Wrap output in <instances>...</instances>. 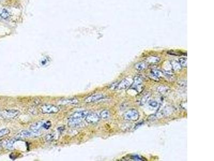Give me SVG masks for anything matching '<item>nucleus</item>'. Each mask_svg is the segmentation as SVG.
I'll return each mask as SVG.
<instances>
[{
  "instance_id": "f257e3e1",
  "label": "nucleus",
  "mask_w": 214,
  "mask_h": 161,
  "mask_svg": "<svg viewBox=\"0 0 214 161\" xmlns=\"http://www.w3.org/2000/svg\"><path fill=\"white\" fill-rule=\"evenodd\" d=\"M51 124L49 121H39L32 125L30 129L31 131L39 133V131L41 130V128H43L45 130H48L51 127Z\"/></svg>"
},
{
  "instance_id": "f03ea898",
  "label": "nucleus",
  "mask_w": 214,
  "mask_h": 161,
  "mask_svg": "<svg viewBox=\"0 0 214 161\" xmlns=\"http://www.w3.org/2000/svg\"><path fill=\"white\" fill-rule=\"evenodd\" d=\"M123 117L125 120L136 121L139 120L140 114L137 110L133 108L126 112L123 115Z\"/></svg>"
},
{
  "instance_id": "7ed1b4c3",
  "label": "nucleus",
  "mask_w": 214,
  "mask_h": 161,
  "mask_svg": "<svg viewBox=\"0 0 214 161\" xmlns=\"http://www.w3.org/2000/svg\"><path fill=\"white\" fill-rule=\"evenodd\" d=\"M40 111L44 114H55L60 112V108L54 105L45 104L41 107Z\"/></svg>"
},
{
  "instance_id": "20e7f679",
  "label": "nucleus",
  "mask_w": 214,
  "mask_h": 161,
  "mask_svg": "<svg viewBox=\"0 0 214 161\" xmlns=\"http://www.w3.org/2000/svg\"><path fill=\"white\" fill-rule=\"evenodd\" d=\"M19 114L20 111L14 109L5 110L0 112V116L5 119H13L17 117Z\"/></svg>"
},
{
  "instance_id": "39448f33",
  "label": "nucleus",
  "mask_w": 214,
  "mask_h": 161,
  "mask_svg": "<svg viewBox=\"0 0 214 161\" xmlns=\"http://www.w3.org/2000/svg\"><path fill=\"white\" fill-rule=\"evenodd\" d=\"M142 78L139 76H136L133 80V83L131 85L132 89L138 92H141L143 90V85H142Z\"/></svg>"
},
{
  "instance_id": "423d86ee",
  "label": "nucleus",
  "mask_w": 214,
  "mask_h": 161,
  "mask_svg": "<svg viewBox=\"0 0 214 161\" xmlns=\"http://www.w3.org/2000/svg\"><path fill=\"white\" fill-rule=\"evenodd\" d=\"M85 120L87 123L94 124L98 123L100 120V117L99 114L94 112H89L85 118Z\"/></svg>"
},
{
  "instance_id": "0eeeda50",
  "label": "nucleus",
  "mask_w": 214,
  "mask_h": 161,
  "mask_svg": "<svg viewBox=\"0 0 214 161\" xmlns=\"http://www.w3.org/2000/svg\"><path fill=\"white\" fill-rule=\"evenodd\" d=\"M104 98H105V96L103 94H95L86 98L85 99V102L86 103H95L98 101L102 100Z\"/></svg>"
},
{
  "instance_id": "6e6552de",
  "label": "nucleus",
  "mask_w": 214,
  "mask_h": 161,
  "mask_svg": "<svg viewBox=\"0 0 214 161\" xmlns=\"http://www.w3.org/2000/svg\"><path fill=\"white\" fill-rule=\"evenodd\" d=\"M133 83V80L130 78H126L121 80L117 85V89L118 90H124L130 87Z\"/></svg>"
},
{
  "instance_id": "1a4fd4ad",
  "label": "nucleus",
  "mask_w": 214,
  "mask_h": 161,
  "mask_svg": "<svg viewBox=\"0 0 214 161\" xmlns=\"http://www.w3.org/2000/svg\"><path fill=\"white\" fill-rule=\"evenodd\" d=\"M38 133H36L35 132L33 131H28V130H23V131H21L20 132L17 136L19 137V138H28V137H31V136H34V135L37 134Z\"/></svg>"
},
{
  "instance_id": "9d476101",
  "label": "nucleus",
  "mask_w": 214,
  "mask_h": 161,
  "mask_svg": "<svg viewBox=\"0 0 214 161\" xmlns=\"http://www.w3.org/2000/svg\"><path fill=\"white\" fill-rule=\"evenodd\" d=\"M59 102L62 105H74L77 104L78 101L76 98H66L60 100Z\"/></svg>"
},
{
  "instance_id": "9b49d317",
  "label": "nucleus",
  "mask_w": 214,
  "mask_h": 161,
  "mask_svg": "<svg viewBox=\"0 0 214 161\" xmlns=\"http://www.w3.org/2000/svg\"><path fill=\"white\" fill-rule=\"evenodd\" d=\"M148 66V64H147V63L144 62H139V63L136 64L134 66V68L138 71H142L147 69Z\"/></svg>"
},
{
  "instance_id": "f8f14e48",
  "label": "nucleus",
  "mask_w": 214,
  "mask_h": 161,
  "mask_svg": "<svg viewBox=\"0 0 214 161\" xmlns=\"http://www.w3.org/2000/svg\"><path fill=\"white\" fill-rule=\"evenodd\" d=\"M171 66L172 67V69L176 71L181 70V67L179 63V62L176 60H172L171 61Z\"/></svg>"
},
{
  "instance_id": "ddd939ff",
  "label": "nucleus",
  "mask_w": 214,
  "mask_h": 161,
  "mask_svg": "<svg viewBox=\"0 0 214 161\" xmlns=\"http://www.w3.org/2000/svg\"><path fill=\"white\" fill-rule=\"evenodd\" d=\"M100 117L102 119L104 120L108 119L110 117V112L107 110H104L101 112Z\"/></svg>"
},
{
  "instance_id": "4468645a",
  "label": "nucleus",
  "mask_w": 214,
  "mask_h": 161,
  "mask_svg": "<svg viewBox=\"0 0 214 161\" xmlns=\"http://www.w3.org/2000/svg\"><path fill=\"white\" fill-rule=\"evenodd\" d=\"M0 16L2 17L3 19H8L9 17H10V13H9V11L6 9H3L1 10V12L0 13Z\"/></svg>"
},
{
  "instance_id": "2eb2a0df",
  "label": "nucleus",
  "mask_w": 214,
  "mask_h": 161,
  "mask_svg": "<svg viewBox=\"0 0 214 161\" xmlns=\"http://www.w3.org/2000/svg\"><path fill=\"white\" fill-rule=\"evenodd\" d=\"M179 63L180 64L181 67H187V59L186 57H182L179 58Z\"/></svg>"
},
{
  "instance_id": "dca6fc26",
  "label": "nucleus",
  "mask_w": 214,
  "mask_h": 161,
  "mask_svg": "<svg viewBox=\"0 0 214 161\" xmlns=\"http://www.w3.org/2000/svg\"><path fill=\"white\" fill-rule=\"evenodd\" d=\"M10 131L8 128H3L0 130V139L3 138L10 133Z\"/></svg>"
},
{
  "instance_id": "f3484780",
  "label": "nucleus",
  "mask_w": 214,
  "mask_h": 161,
  "mask_svg": "<svg viewBox=\"0 0 214 161\" xmlns=\"http://www.w3.org/2000/svg\"><path fill=\"white\" fill-rule=\"evenodd\" d=\"M151 73L153 75V76L157 77L158 78L160 77L163 74L161 71L160 70H157V69H152L151 71Z\"/></svg>"
},
{
  "instance_id": "a211bd4d",
  "label": "nucleus",
  "mask_w": 214,
  "mask_h": 161,
  "mask_svg": "<svg viewBox=\"0 0 214 161\" xmlns=\"http://www.w3.org/2000/svg\"><path fill=\"white\" fill-rule=\"evenodd\" d=\"M160 61V59L159 57H149L147 59V61L149 63H157Z\"/></svg>"
},
{
  "instance_id": "6ab92c4d",
  "label": "nucleus",
  "mask_w": 214,
  "mask_h": 161,
  "mask_svg": "<svg viewBox=\"0 0 214 161\" xmlns=\"http://www.w3.org/2000/svg\"><path fill=\"white\" fill-rule=\"evenodd\" d=\"M16 141V139H12L10 140H9L6 144V147L9 149H12L13 148V144L15 143Z\"/></svg>"
},
{
  "instance_id": "aec40b11",
  "label": "nucleus",
  "mask_w": 214,
  "mask_h": 161,
  "mask_svg": "<svg viewBox=\"0 0 214 161\" xmlns=\"http://www.w3.org/2000/svg\"><path fill=\"white\" fill-rule=\"evenodd\" d=\"M54 138H54V135L53 134H48L45 136V140L47 142H49V141H53L54 139Z\"/></svg>"
},
{
  "instance_id": "412c9836",
  "label": "nucleus",
  "mask_w": 214,
  "mask_h": 161,
  "mask_svg": "<svg viewBox=\"0 0 214 161\" xmlns=\"http://www.w3.org/2000/svg\"><path fill=\"white\" fill-rule=\"evenodd\" d=\"M149 105L152 107H157L158 104L156 101H151L149 102Z\"/></svg>"
},
{
  "instance_id": "4be33fe9",
  "label": "nucleus",
  "mask_w": 214,
  "mask_h": 161,
  "mask_svg": "<svg viewBox=\"0 0 214 161\" xmlns=\"http://www.w3.org/2000/svg\"><path fill=\"white\" fill-rule=\"evenodd\" d=\"M131 158L132 160H135V161H144L145 160H143L142 158H140L139 156L138 155H133L132 156H131Z\"/></svg>"
},
{
  "instance_id": "5701e85b",
  "label": "nucleus",
  "mask_w": 214,
  "mask_h": 161,
  "mask_svg": "<svg viewBox=\"0 0 214 161\" xmlns=\"http://www.w3.org/2000/svg\"><path fill=\"white\" fill-rule=\"evenodd\" d=\"M149 97V95L147 94V95H145V96H144L141 99V104H145V103L147 102V100L148 99V98Z\"/></svg>"
},
{
  "instance_id": "b1692460",
  "label": "nucleus",
  "mask_w": 214,
  "mask_h": 161,
  "mask_svg": "<svg viewBox=\"0 0 214 161\" xmlns=\"http://www.w3.org/2000/svg\"><path fill=\"white\" fill-rule=\"evenodd\" d=\"M160 92L163 93L164 92H166L167 90V88L165 87L164 86H160V87L158 88V89Z\"/></svg>"
},
{
  "instance_id": "393cba45",
  "label": "nucleus",
  "mask_w": 214,
  "mask_h": 161,
  "mask_svg": "<svg viewBox=\"0 0 214 161\" xmlns=\"http://www.w3.org/2000/svg\"><path fill=\"white\" fill-rule=\"evenodd\" d=\"M1 144H0V148H1Z\"/></svg>"
},
{
  "instance_id": "a878e982",
  "label": "nucleus",
  "mask_w": 214,
  "mask_h": 161,
  "mask_svg": "<svg viewBox=\"0 0 214 161\" xmlns=\"http://www.w3.org/2000/svg\"><path fill=\"white\" fill-rule=\"evenodd\" d=\"M2 1V0H0V1Z\"/></svg>"
}]
</instances>
